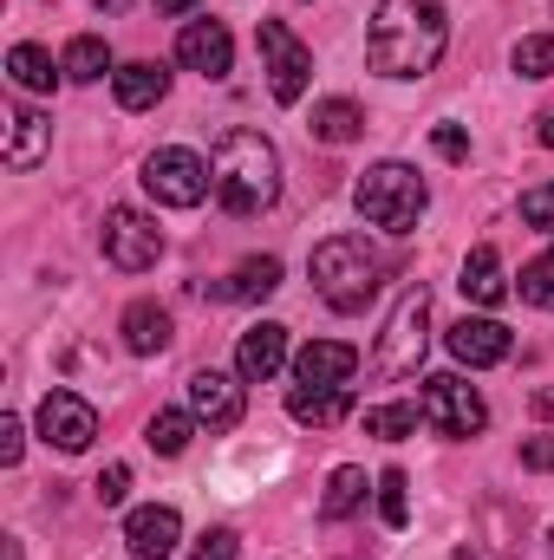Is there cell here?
Listing matches in <instances>:
<instances>
[{"label":"cell","mask_w":554,"mask_h":560,"mask_svg":"<svg viewBox=\"0 0 554 560\" xmlns=\"http://www.w3.org/2000/svg\"><path fill=\"white\" fill-rule=\"evenodd\" d=\"M443 46H450L443 0H379V13L366 26V66L379 79H424V72H437Z\"/></svg>","instance_id":"cell-1"},{"label":"cell","mask_w":554,"mask_h":560,"mask_svg":"<svg viewBox=\"0 0 554 560\" xmlns=\"http://www.w3.org/2000/svg\"><path fill=\"white\" fill-rule=\"evenodd\" d=\"M209 176H216V202L229 215H262L280 196V150L262 131H222L209 150Z\"/></svg>","instance_id":"cell-2"},{"label":"cell","mask_w":554,"mask_h":560,"mask_svg":"<svg viewBox=\"0 0 554 560\" xmlns=\"http://www.w3.org/2000/svg\"><path fill=\"white\" fill-rule=\"evenodd\" d=\"M307 275H313V293L333 313H366L379 300V287H385V261L366 248V235H333V242L313 248Z\"/></svg>","instance_id":"cell-3"},{"label":"cell","mask_w":554,"mask_h":560,"mask_svg":"<svg viewBox=\"0 0 554 560\" xmlns=\"http://www.w3.org/2000/svg\"><path fill=\"white\" fill-rule=\"evenodd\" d=\"M353 202H359V215H366L372 229H385V235H412L417 215H424V202H430V189H424V176H417L412 163L385 156V163H372V170L353 183Z\"/></svg>","instance_id":"cell-4"},{"label":"cell","mask_w":554,"mask_h":560,"mask_svg":"<svg viewBox=\"0 0 554 560\" xmlns=\"http://www.w3.org/2000/svg\"><path fill=\"white\" fill-rule=\"evenodd\" d=\"M424 346H430V293L424 287H405L379 346H372V378H412L424 365Z\"/></svg>","instance_id":"cell-5"},{"label":"cell","mask_w":554,"mask_h":560,"mask_svg":"<svg viewBox=\"0 0 554 560\" xmlns=\"http://www.w3.org/2000/svg\"><path fill=\"white\" fill-rule=\"evenodd\" d=\"M143 189H150L163 209H196V202L216 189V176H209V163H203L196 150L163 143V150H150V156H143Z\"/></svg>","instance_id":"cell-6"},{"label":"cell","mask_w":554,"mask_h":560,"mask_svg":"<svg viewBox=\"0 0 554 560\" xmlns=\"http://www.w3.org/2000/svg\"><path fill=\"white\" fill-rule=\"evenodd\" d=\"M99 255H105L118 275H143V268H157V261H163V229H157L143 209H105Z\"/></svg>","instance_id":"cell-7"},{"label":"cell","mask_w":554,"mask_h":560,"mask_svg":"<svg viewBox=\"0 0 554 560\" xmlns=\"http://www.w3.org/2000/svg\"><path fill=\"white\" fill-rule=\"evenodd\" d=\"M424 423H430L437 436L463 443V436H476V430L489 423V405H483V392L463 385L457 372H437V378H424Z\"/></svg>","instance_id":"cell-8"},{"label":"cell","mask_w":554,"mask_h":560,"mask_svg":"<svg viewBox=\"0 0 554 560\" xmlns=\"http://www.w3.org/2000/svg\"><path fill=\"white\" fill-rule=\"evenodd\" d=\"M255 46H262V72H268L275 105H300L307 98V79H313V52L287 33V20H262L255 26Z\"/></svg>","instance_id":"cell-9"},{"label":"cell","mask_w":554,"mask_h":560,"mask_svg":"<svg viewBox=\"0 0 554 560\" xmlns=\"http://www.w3.org/2000/svg\"><path fill=\"white\" fill-rule=\"evenodd\" d=\"M242 372H216V365H203L189 385H183V411L196 423H209V430H235L242 423Z\"/></svg>","instance_id":"cell-10"},{"label":"cell","mask_w":554,"mask_h":560,"mask_svg":"<svg viewBox=\"0 0 554 560\" xmlns=\"http://www.w3.org/2000/svg\"><path fill=\"white\" fill-rule=\"evenodd\" d=\"M33 423H39V436H46L53 450H66V456L92 450V436H99V411H92L79 392H46Z\"/></svg>","instance_id":"cell-11"},{"label":"cell","mask_w":554,"mask_h":560,"mask_svg":"<svg viewBox=\"0 0 554 560\" xmlns=\"http://www.w3.org/2000/svg\"><path fill=\"white\" fill-rule=\"evenodd\" d=\"M443 346H450V359L457 365H470V372H483V365H503L509 352H516V332L503 326V319H457L450 332H443Z\"/></svg>","instance_id":"cell-12"},{"label":"cell","mask_w":554,"mask_h":560,"mask_svg":"<svg viewBox=\"0 0 554 560\" xmlns=\"http://www.w3.org/2000/svg\"><path fill=\"white\" fill-rule=\"evenodd\" d=\"M176 59H183L189 72H203V79H229V66H235V39H229L222 20H183V33H176Z\"/></svg>","instance_id":"cell-13"},{"label":"cell","mask_w":554,"mask_h":560,"mask_svg":"<svg viewBox=\"0 0 554 560\" xmlns=\"http://www.w3.org/2000/svg\"><path fill=\"white\" fill-rule=\"evenodd\" d=\"M359 372V352L346 339H313L293 352V385H320V392H346Z\"/></svg>","instance_id":"cell-14"},{"label":"cell","mask_w":554,"mask_h":560,"mask_svg":"<svg viewBox=\"0 0 554 560\" xmlns=\"http://www.w3.org/2000/svg\"><path fill=\"white\" fill-rule=\"evenodd\" d=\"M125 548H131L138 560H170L176 548H183V515L163 509V502L131 509V522H125Z\"/></svg>","instance_id":"cell-15"},{"label":"cell","mask_w":554,"mask_h":560,"mask_svg":"<svg viewBox=\"0 0 554 560\" xmlns=\"http://www.w3.org/2000/svg\"><path fill=\"white\" fill-rule=\"evenodd\" d=\"M280 365H287V326H280V319L249 326L242 346H235V372H242L249 385H268V378H280Z\"/></svg>","instance_id":"cell-16"},{"label":"cell","mask_w":554,"mask_h":560,"mask_svg":"<svg viewBox=\"0 0 554 560\" xmlns=\"http://www.w3.org/2000/svg\"><path fill=\"white\" fill-rule=\"evenodd\" d=\"M118 332H125V346L138 352V359H157V352H170V306H157V300H131L125 306V319H118Z\"/></svg>","instance_id":"cell-17"},{"label":"cell","mask_w":554,"mask_h":560,"mask_svg":"<svg viewBox=\"0 0 554 560\" xmlns=\"http://www.w3.org/2000/svg\"><path fill=\"white\" fill-rule=\"evenodd\" d=\"M53 150V118L39 112H7V170H39Z\"/></svg>","instance_id":"cell-18"},{"label":"cell","mask_w":554,"mask_h":560,"mask_svg":"<svg viewBox=\"0 0 554 560\" xmlns=\"http://www.w3.org/2000/svg\"><path fill=\"white\" fill-rule=\"evenodd\" d=\"M112 92H118V105H125V112H150V105H163L170 72H163L157 59H131V66H118V72H112Z\"/></svg>","instance_id":"cell-19"},{"label":"cell","mask_w":554,"mask_h":560,"mask_svg":"<svg viewBox=\"0 0 554 560\" xmlns=\"http://www.w3.org/2000/svg\"><path fill=\"white\" fill-rule=\"evenodd\" d=\"M463 300H476V306H503L509 300V275H503V255L483 242V248H470V261H463Z\"/></svg>","instance_id":"cell-20"},{"label":"cell","mask_w":554,"mask_h":560,"mask_svg":"<svg viewBox=\"0 0 554 560\" xmlns=\"http://www.w3.org/2000/svg\"><path fill=\"white\" fill-rule=\"evenodd\" d=\"M287 418H293V423H313V430H326V423L353 418V385H346V392H320V385H293V392H287Z\"/></svg>","instance_id":"cell-21"},{"label":"cell","mask_w":554,"mask_h":560,"mask_svg":"<svg viewBox=\"0 0 554 560\" xmlns=\"http://www.w3.org/2000/svg\"><path fill=\"white\" fill-rule=\"evenodd\" d=\"M366 489H379V482H366V469H333L326 476V495H320V522H346V515H359L366 509Z\"/></svg>","instance_id":"cell-22"},{"label":"cell","mask_w":554,"mask_h":560,"mask_svg":"<svg viewBox=\"0 0 554 560\" xmlns=\"http://www.w3.org/2000/svg\"><path fill=\"white\" fill-rule=\"evenodd\" d=\"M307 131H313L320 143H333V150H339V143H353L359 131H366V112H359L353 98H320V105H313V125H307Z\"/></svg>","instance_id":"cell-23"},{"label":"cell","mask_w":554,"mask_h":560,"mask_svg":"<svg viewBox=\"0 0 554 560\" xmlns=\"http://www.w3.org/2000/svg\"><path fill=\"white\" fill-rule=\"evenodd\" d=\"M275 287H280V261L275 255H249L235 275L216 287V300H268Z\"/></svg>","instance_id":"cell-24"},{"label":"cell","mask_w":554,"mask_h":560,"mask_svg":"<svg viewBox=\"0 0 554 560\" xmlns=\"http://www.w3.org/2000/svg\"><path fill=\"white\" fill-rule=\"evenodd\" d=\"M59 66H66V79H72V85H99L105 72H118V66H112V46H105L99 33H79V39L66 46V59H59Z\"/></svg>","instance_id":"cell-25"},{"label":"cell","mask_w":554,"mask_h":560,"mask_svg":"<svg viewBox=\"0 0 554 560\" xmlns=\"http://www.w3.org/2000/svg\"><path fill=\"white\" fill-rule=\"evenodd\" d=\"M7 72H13L20 92H53V85L66 79V66H53L46 46H13V52H7Z\"/></svg>","instance_id":"cell-26"},{"label":"cell","mask_w":554,"mask_h":560,"mask_svg":"<svg viewBox=\"0 0 554 560\" xmlns=\"http://www.w3.org/2000/svg\"><path fill=\"white\" fill-rule=\"evenodd\" d=\"M189 436H196V418H189V411H157V418L143 423V443H150L157 456H183Z\"/></svg>","instance_id":"cell-27"},{"label":"cell","mask_w":554,"mask_h":560,"mask_svg":"<svg viewBox=\"0 0 554 560\" xmlns=\"http://www.w3.org/2000/svg\"><path fill=\"white\" fill-rule=\"evenodd\" d=\"M417 423H424V405H372L366 411V436L405 443V436H417Z\"/></svg>","instance_id":"cell-28"},{"label":"cell","mask_w":554,"mask_h":560,"mask_svg":"<svg viewBox=\"0 0 554 560\" xmlns=\"http://www.w3.org/2000/svg\"><path fill=\"white\" fill-rule=\"evenodd\" d=\"M516 293H522L529 306H542V313H554V248H549V255H535V261L522 268V280H516Z\"/></svg>","instance_id":"cell-29"},{"label":"cell","mask_w":554,"mask_h":560,"mask_svg":"<svg viewBox=\"0 0 554 560\" xmlns=\"http://www.w3.org/2000/svg\"><path fill=\"white\" fill-rule=\"evenodd\" d=\"M516 72H522V79H554V33L516 39Z\"/></svg>","instance_id":"cell-30"},{"label":"cell","mask_w":554,"mask_h":560,"mask_svg":"<svg viewBox=\"0 0 554 560\" xmlns=\"http://www.w3.org/2000/svg\"><path fill=\"white\" fill-rule=\"evenodd\" d=\"M379 515H385V528H405V522H412V495H405V469H385V476H379Z\"/></svg>","instance_id":"cell-31"},{"label":"cell","mask_w":554,"mask_h":560,"mask_svg":"<svg viewBox=\"0 0 554 560\" xmlns=\"http://www.w3.org/2000/svg\"><path fill=\"white\" fill-rule=\"evenodd\" d=\"M522 222H529L535 235H554V183H535V189H522Z\"/></svg>","instance_id":"cell-32"},{"label":"cell","mask_w":554,"mask_h":560,"mask_svg":"<svg viewBox=\"0 0 554 560\" xmlns=\"http://www.w3.org/2000/svg\"><path fill=\"white\" fill-rule=\"evenodd\" d=\"M92 495H99L105 509H118V502L131 495V469H125V463H105V469H99V482H92Z\"/></svg>","instance_id":"cell-33"},{"label":"cell","mask_w":554,"mask_h":560,"mask_svg":"<svg viewBox=\"0 0 554 560\" xmlns=\"http://www.w3.org/2000/svg\"><path fill=\"white\" fill-rule=\"evenodd\" d=\"M189 560H235V528H209V535L189 548Z\"/></svg>","instance_id":"cell-34"},{"label":"cell","mask_w":554,"mask_h":560,"mask_svg":"<svg viewBox=\"0 0 554 560\" xmlns=\"http://www.w3.org/2000/svg\"><path fill=\"white\" fill-rule=\"evenodd\" d=\"M430 143H437V156H450V163H463V156H470V131H463V125H437Z\"/></svg>","instance_id":"cell-35"},{"label":"cell","mask_w":554,"mask_h":560,"mask_svg":"<svg viewBox=\"0 0 554 560\" xmlns=\"http://www.w3.org/2000/svg\"><path fill=\"white\" fill-rule=\"evenodd\" d=\"M20 450H26V423L7 411V418H0V463L13 469V463H20Z\"/></svg>","instance_id":"cell-36"},{"label":"cell","mask_w":554,"mask_h":560,"mask_svg":"<svg viewBox=\"0 0 554 560\" xmlns=\"http://www.w3.org/2000/svg\"><path fill=\"white\" fill-rule=\"evenodd\" d=\"M522 469H542V476H549L554 469V436H529V443H522Z\"/></svg>","instance_id":"cell-37"},{"label":"cell","mask_w":554,"mask_h":560,"mask_svg":"<svg viewBox=\"0 0 554 560\" xmlns=\"http://www.w3.org/2000/svg\"><path fill=\"white\" fill-rule=\"evenodd\" d=\"M203 0H157V13H170V20H183V13H196Z\"/></svg>","instance_id":"cell-38"},{"label":"cell","mask_w":554,"mask_h":560,"mask_svg":"<svg viewBox=\"0 0 554 560\" xmlns=\"http://www.w3.org/2000/svg\"><path fill=\"white\" fill-rule=\"evenodd\" d=\"M535 138H542V143L554 150V112H542V131H535Z\"/></svg>","instance_id":"cell-39"},{"label":"cell","mask_w":554,"mask_h":560,"mask_svg":"<svg viewBox=\"0 0 554 560\" xmlns=\"http://www.w3.org/2000/svg\"><path fill=\"white\" fill-rule=\"evenodd\" d=\"M535 411H542V418H554V392H535Z\"/></svg>","instance_id":"cell-40"},{"label":"cell","mask_w":554,"mask_h":560,"mask_svg":"<svg viewBox=\"0 0 554 560\" xmlns=\"http://www.w3.org/2000/svg\"><path fill=\"white\" fill-rule=\"evenodd\" d=\"M99 7H105V13H125V7H131V0H99Z\"/></svg>","instance_id":"cell-41"},{"label":"cell","mask_w":554,"mask_h":560,"mask_svg":"<svg viewBox=\"0 0 554 560\" xmlns=\"http://www.w3.org/2000/svg\"><path fill=\"white\" fill-rule=\"evenodd\" d=\"M450 560H476V555H470V548H457V555H450Z\"/></svg>","instance_id":"cell-42"},{"label":"cell","mask_w":554,"mask_h":560,"mask_svg":"<svg viewBox=\"0 0 554 560\" xmlns=\"http://www.w3.org/2000/svg\"><path fill=\"white\" fill-rule=\"evenodd\" d=\"M549 555H554V528H549Z\"/></svg>","instance_id":"cell-43"}]
</instances>
